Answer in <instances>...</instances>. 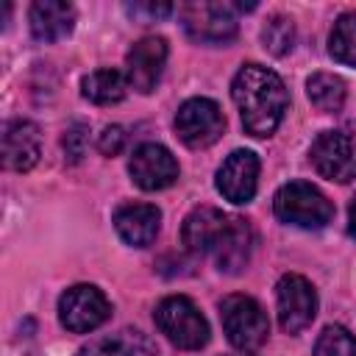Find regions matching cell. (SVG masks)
<instances>
[{
	"label": "cell",
	"instance_id": "obj_26",
	"mask_svg": "<svg viewBox=\"0 0 356 356\" xmlns=\"http://www.w3.org/2000/svg\"><path fill=\"white\" fill-rule=\"evenodd\" d=\"M128 14H134V17L145 14L147 19H161V17L172 14V6L170 3H134V6H128Z\"/></svg>",
	"mask_w": 356,
	"mask_h": 356
},
{
	"label": "cell",
	"instance_id": "obj_11",
	"mask_svg": "<svg viewBox=\"0 0 356 356\" xmlns=\"http://www.w3.org/2000/svg\"><path fill=\"white\" fill-rule=\"evenodd\" d=\"M167 64V42L161 36H142L125 56V78L142 95H150Z\"/></svg>",
	"mask_w": 356,
	"mask_h": 356
},
{
	"label": "cell",
	"instance_id": "obj_14",
	"mask_svg": "<svg viewBox=\"0 0 356 356\" xmlns=\"http://www.w3.org/2000/svg\"><path fill=\"white\" fill-rule=\"evenodd\" d=\"M42 134L28 120H11L3 128V167L14 172H25L39 161Z\"/></svg>",
	"mask_w": 356,
	"mask_h": 356
},
{
	"label": "cell",
	"instance_id": "obj_19",
	"mask_svg": "<svg viewBox=\"0 0 356 356\" xmlns=\"http://www.w3.org/2000/svg\"><path fill=\"white\" fill-rule=\"evenodd\" d=\"M128 92V78L117 70H95L81 81V95L97 106L120 103Z\"/></svg>",
	"mask_w": 356,
	"mask_h": 356
},
{
	"label": "cell",
	"instance_id": "obj_15",
	"mask_svg": "<svg viewBox=\"0 0 356 356\" xmlns=\"http://www.w3.org/2000/svg\"><path fill=\"white\" fill-rule=\"evenodd\" d=\"M114 228L125 245L147 248L161 228V211L150 203H125L114 211Z\"/></svg>",
	"mask_w": 356,
	"mask_h": 356
},
{
	"label": "cell",
	"instance_id": "obj_2",
	"mask_svg": "<svg viewBox=\"0 0 356 356\" xmlns=\"http://www.w3.org/2000/svg\"><path fill=\"white\" fill-rule=\"evenodd\" d=\"M275 217L286 225L295 228H306V231H317L323 225L331 222L334 217V206L331 200L312 184L306 181H289L275 192L273 200Z\"/></svg>",
	"mask_w": 356,
	"mask_h": 356
},
{
	"label": "cell",
	"instance_id": "obj_23",
	"mask_svg": "<svg viewBox=\"0 0 356 356\" xmlns=\"http://www.w3.org/2000/svg\"><path fill=\"white\" fill-rule=\"evenodd\" d=\"M261 39H264V47L270 53H275V56L289 53L292 44H295V25H292V19L284 17V14L270 17L267 25L261 28Z\"/></svg>",
	"mask_w": 356,
	"mask_h": 356
},
{
	"label": "cell",
	"instance_id": "obj_13",
	"mask_svg": "<svg viewBox=\"0 0 356 356\" xmlns=\"http://www.w3.org/2000/svg\"><path fill=\"white\" fill-rule=\"evenodd\" d=\"M228 222H231V214L211 209V206H200V209L186 214V220L181 225V242L186 245L189 253L211 256L217 242L222 239Z\"/></svg>",
	"mask_w": 356,
	"mask_h": 356
},
{
	"label": "cell",
	"instance_id": "obj_27",
	"mask_svg": "<svg viewBox=\"0 0 356 356\" xmlns=\"http://www.w3.org/2000/svg\"><path fill=\"white\" fill-rule=\"evenodd\" d=\"M348 231H350V236H356V197H353L350 211H348Z\"/></svg>",
	"mask_w": 356,
	"mask_h": 356
},
{
	"label": "cell",
	"instance_id": "obj_4",
	"mask_svg": "<svg viewBox=\"0 0 356 356\" xmlns=\"http://www.w3.org/2000/svg\"><path fill=\"white\" fill-rule=\"evenodd\" d=\"M156 325L159 331L184 350H200L209 342V323L200 314V309L186 298V295H170L164 298L156 312Z\"/></svg>",
	"mask_w": 356,
	"mask_h": 356
},
{
	"label": "cell",
	"instance_id": "obj_18",
	"mask_svg": "<svg viewBox=\"0 0 356 356\" xmlns=\"http://www.w3.org/2000/svg\"><path fill=\"white\" fill-rule=\"evenodd\" d=\"M78 356H159L153 339L139 328H120L83 345Z\"/></svg>",
	"mask_w": 356,
	"mask_h": 356
},
{
	"label": "cell",
	"instance_id": "obj_22",
	"mask_svg": "<svg viewBox=\"0 0 356 356\" xmlns=\"http://www.w3.org/2000/svg\"><path fill=\"white\" fill-rule=\"evenodd\" d=\"M314 356H356V337L345 325H325L317 337Z\"/></svg>",
	"mask_w": 356,
	"mask_h": 356
},
{
	"label": "cell",
	"instance_id": "obj_10",
	"mask_svg": "<svg viewBox=\"0 0 356 356\" xmlns=\"http://www.w3.org/2000/svg\"><path fill=\"white\" fill-rule=\"evenodd\" d=\"M128 172L139 189L159 192L178 181V161L164 145L145 142L134 150V156L128 161Z\"/></svg>",
	"mask_w": 356,
	"mask_h": 356
},
{
	"label": "cell",
	"instance_id": "obj_3",
	"mask_svg": "<svg viewBox=\"0 0 356 356\" xmlns=\"http://www.w3.org/2000/svg\"><path fill=\"white\" fill-rule=\"evenodd\" d=\"M220 320L225 328V337L234 348L242 353H253L267 342L270 323L261 309V303L250 295H228L220 303Z\"/></svg>",
	"mask_w": 356,
	"mask_h": 356
},
{
	"label": "cell",
	"instance_id": "obj_24",
	"mask_svg": "<svg viewBox=\"0 0 356 356\" xmlns=\"http://www.w3.org/2000/svg\"><path fill=\"white\" fill-rule=\"evenodd\" d=\"M86 142H89V128L83 122H75L72 128L64 131V150L70 161H81V156L86 153Z\"/></svg>",
	"mask_w": 356,
	"mask_h": 356
},
{
	"label": "cell",
	"instance_id": "obj_7",
	"mask_svg": "<svg viewBox=\"0 0 356 356\" xmlns=\"http://www.w3.org/2000/svg\"><path fill=\"white\" fill-rule=\"evenodd\" d=\"M111 314L108 298L92 284H75L58 298V320L72 334H86L103 325Z\"/></svg>",
	"mask_w": 356,
	"mask_h": 356
},
{
	"label": "cell",
	"instance_id": "obj_25",
	"mask_svg": "<svg viewBox=\"0 0 356 356\" xmlns=\"http://www.w3.org/2000/svg\"><path fill=\"white\" fill-rule=\"evenodd\" d=\"M125 142H128L125 128L122 125H108V128H103V134L97 139V147H100L103 156H117L125 147Z\"/></svg>",
	"mask_w": 356,
	"mask_h": 356
},
{
	"label": "cell",
	"instance_id": "obj_12",
	"mask_svg": "<svg viewBox=\"0 0 356 356\" xmlns=\"http://www.w3.org/2000/svg\"><path fill=\"white\" fill-rule=\"evenodd\" d=\"M256 186H259V159H256V153L234 150L222 161V167L217 170V192L225 200L242 206V203L253 200Z\"/></svg>",
	"mask_w": 356,
	"mask_h": 356
},
{
	"label": "cell",
	"instance_id": "obj_5",
	"mask_svg": "<svg viewBox=\"0 0 356 356\" xmlns=\"http://www.w3.org/2000/svg\"><path fill=\"white\" fill-rule=\"evenodd\" d=\"M189 39L200 44H225L236 36V8L231 3H184L178 8Z\"/></svg>",
	"mask_w": 356,
	"mask_h": 356
},
{
	"label": "cell",
	"instance_id": "obj_16",
	"mask_svg": "<svg viewBox=\"0 0 356 356\" xmlns=\"http://www.w3.org/2000/svg\"><path fill=\"white\" fill-rule=\"evenodd\" d=\"M28 22L39 42H58L75 28V6L64 0H36L28 11Z\"/></svg>",
	"mask_w": 356,
	"mask_h": 356
},
{
	"label": "cell",
	"instance_id": "obj_28",
	"mask_svg": "<svg viewBox=\"0 0 356 356\" xmlns=\"http://www.w3.org/2000/svg\"><path fill=\"white\" fill-rule=\"evenodd\" d=\"M242 356H253V353H242Z\"/></svg>",
	"mask_w": 356,
	"mask_h": 356
},
{
	"label": "cell",
	"instance_id": "obj_20",
	"mask_svg": "<svg viewBox=\"0 0 356 356\" xmlns=\"http://www.w3.org/2000/svg\"><path fill=\"white\" fill-rule=\"evenodd\" d=\"M306 95H309V100H312V106H314L317 111L331 114V111H339V108H342L348 89H345V81H342L339 75L314 72V75L306 81Z\"/></svg>",
	"mask_w": 356,
	"mask_h": 356
},
{
	"label": "cell",
	"instance_id": "obj_6",
	"mask_svg": "<svg viewBox=\"0 0 356 356\" xmlns=\"http://www.w3.org/2000/svg\"><path fill=\"white\" fill-rule=\"evenodd\" d=\"M222 131H225V117L214 100L189 97L186 103H181L175 114V134L186 147L192 150L209 147L222 136Z\"/></svg>",
	"mask_w": 356,
	"mask_h": 356
},
{
	"label": "cell",
	"instance_id": "obj_8",
	"mask_svg": "<svg viewBox=\"0 0 356 356\" xmlns=\"http://www.w3.org/2000/svg\"><path fill=\"white\" fill-rule=\"evenodd\" d=\"M275 303H278V323L286 334L303 331L317 314V292L309 278L298 273L281 275L275 284Z\"/></svg>",
	"mask_w": 356,
	"mask_h": 356
},
{
	"label": "cell",
	"instance_id": "obj_1",
	"mask_svg": "<svg viewBox=\"0 0 356 356\" xmlns=\"http://www.w3.org/2000/svg\"><path fill=\"white\" fill-rule=\"evenodd\" d=\"M231 97L250 136H270L281 125L289 95L278 72L261 64H242L231 81Z\"/></svg>",
	"mask_w": 356,
	"mask_h": 356
},
{
	"label": "cell",
	"instance_id": "obj_9",
	"mask_svg": "<svg viewBox=\"0 0 356 356\" xmlns=\"http://www.w3.org/2000/svg\"><path fill=\"white\" fill-rule=\"evenodd\" d=\"M312 164L314 170L337 184H348L356 178V145L342 131H323L312 142Z\"/></svg>",
	"mask_w": 356,
	"mask_h": 356
},
{
	"label": "cell",
	"instance_id": "obj_17",
	"mask_svg": "<svg viewBox=\"0 0 356 356\" xmlns=\"http://www.w3.org/2000/svg\"><path fill=\"white\" fill-rule=\"evenodd\" d=\"M253 245H256V234H253L250 222L245 217L231 214V222H228V228H225V234L217 242L211 256L222 273H239L250 261Z\"/></svg>",
	"mask_w": 356,
	"mask_h": 356
},
{
	"label": "cell",
	"instance_id": "obj_21",
	"mask_svg": "<svg viewBox=\"0 0 356 356\" xmlns=\"http://www.w3.org/2000/svg\"><path fill=\"white\" fill-rule=\"evenodd\" d=\"M328 50L339 64L356 67V11L342 14L328 36Z\"/></svg>",
	"mask_w": 356,
	"mask_h": 356
}]
</instances>
